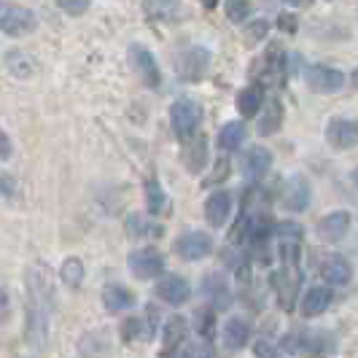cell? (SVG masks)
<instances>
[{
    "label": "cell",
    "mask_w": 358,
    "mask_h": 358,
    "mask_svg": "<svg viewBox=\"0 0 358 358\" xmlns=\"http://www.w3.org/2000/svg\"><path fill=\"white\" fill-rule=\"evenodd\" d=\"M280 253H283V269L272 275V286L278 291L280 307H283V310H291V307H294V296H296L299 283H302V275H299V251H296V245L283 243V245H280Z\"/></svg>",
    "instance_id": "6da1fadb"
},
{
    "label": "cell",
    "mask_w": 358,
    "mask_h": 358,
    "mask_svg": "<svg viewBox=\"0 0 358 358\" xmlns=\"http://www.w3.org/2000/svg\"><path fill=\"white\" fill-rule=\"evenodd\" d=\"M170 122L180 141H192L202 124V106L192 97H180L170 108Z\"/></svg>",
    "instance_id": "7a4b0ae2"
},
{
    "label": "cell",
    "mask_w": 358,
    "mask_h": 358,
    "mask_svg": "<svg viewBox=\"0 0 358 358\" xmlns=\"http://www.w3.org/2000/svg\"><path fill=\"white\" fill-rule=\"evenodd\" d=\"M38 27V17L19 6V3H8V0H0V30L6 36H27Z\"/></svg>",
    "instance_id": "3957f363"
},
{
    "label": "cell",
    "mask_w": 358,
    "mask_h": 358,
    "mask_svg": "<svg viewBox=\"0 0 358 358\" xmlns=\"http://www.w3.org/2000/svg\"><path fill=\"white\" fill-rule=\"evenodd\" d=\"M129 65H132L135 76H138V78L143 81L148 90H159V84H162L159 65H157L154 54L148 52L145 46H141V43L129 46Z\"/></svg>",
    "instance_id": "277c9868"
},
{
    "label": "cell",
    "mask_w": 358,
    "mask_h": 358,
    "mask_svg": "<svg viewBox=\"0 0 358 358\" xmlns=\"http://www.w3.org/2000/svg\"><path fill=\"white\" fill-rule=\"evenodd\" d=\"M307 87L318 94H334L345 87V73L334 71V68H326V65H310L305 73Z\"/></svg>",
    "instance_id": "5b68a950"
},
{
    "label": "cell",
    "mask_w": 358,
    "mask_h": 358,
    "mask_svg": "<svg viewBox=\"0 0 358 358\" xmlns=\"http://www.w3.org/2000/svg\"><path fill=\"white\" fill-rule=\"evenodd\" d=\"M127 267L132 269L135 278L148 280V278H157L164 269V256L157 248H141V251H132L127 259Z\"/></svg>",
    "instance_id": "8992f818"
},
{
    "label": "cell",
    "mask_w": 358,
    "mask_h": 358,
    "mask_svg": "<svg viewBox=\"0 0 358 358\" xmlns=\"http://www.w3.org/2000/svg\"><path fill=\"white\" fill-rule=\"evenodd\" d=\"M213 251V240L208 232H186L176 240V253L183 262H199Z\"/></svg>",
    "instance_id": "52a82bcc"
},
{
    "label": "cell",
    "mask_w": 358,
    "mask_h": 358,
    "mask_svg": "<svg viewBox=\"0 0 358 358\" xmlns=\"http://www.w3.org/2000/svg\"><path fill=\"white\" fill-rule=\"evenodd\" d=\"M208 62H210V54L194 46V49L183 52L176 59V73H178L183 81H199L205 76V71H208Z\"/></svg>",
    "instance_id": "ba28073f"
},
{
    "label": "cell",
    "mask_w": 358,
    "mask_h": 358,
    "mask_svg": "<svg viewBox=\"0 0 358 358\" xmlns=\"http://www.w3.org/2000/svg\"><path fill=\"white\" fill-rule=\"evenodd\" d=\"M326 141L331 148H353L358 143V122L353 119H331L326 127Z\"/></svg>",
    "instance_id": "9c48e42d"
},
{
    "label": "cell",
    "mask_w": 358,
    "mask_h": 358,
    "mask_svg": "<svg viewBox=\"0 0 358 358\" xmlns=\"http://www.w3.org/2000/svg\"><path fill=\"white\" fill-rule=\"evenodd\" d=\"M315 229H318V237L323 243H340V240H345V234L350 232V213L334 210V213L323 215Z\"/></svg>",
    "instance_id": "30bf717a"
},
{
    "label": "cell",
    "mask_w": 358,
    "mask_h": 358,
    "mask_svg": "<svg viewBox=\"0 0 358 358\" xmlns=\"http://www.w3.org/2000/svg\"><path fill=\"white\" fill-rule=\"evenodd\" d=\"M157 296H159L162 302H167V305H183L192 296V286L180 275H164L157 283Z\"/></svg>",
    "instance_id": "8fae6325"
},
{
    "label": "cell",
    "mask_w": 358,
    "mask_h": 358,
    "mask_svg": "<svg viewBox=\"0 0 358 358\" xmlns=\"http://www.w3.org/2000/svg\"><path fill=\"white\" fill-rule=\"evenodd\" d=\"M186 331H189L186 318L183 315H170L164 323V331H162V356L178 353V348L186 342Z\"/></svg>",
    "instance_id": "7c38bea8"
},
{
    "label": "cell",
    "mask_w": 358,
    "mask_h": 358,
    "mask_svg": "<svg viewBox=\"0 0 358 358\" xmlns=\"http://www.w3.org/2000/svg\"><path fill=\"white\" fill-rule=\"evenodd\" d=\"M202 294H205V296L213 302V307H218V310H227V307L232 305L229 283H227V278L218 275V272L205 275V280H202Z\"/></svg>",
    "instance_id": "4fadbf2b"
},
{
    "label": "cell",
    "mask_w": 358,
    "mask_h": 358,
    "mask_svg": "<svg viewBox=\"0 0 358 358\" xmlns=\"http://www.w3.org/2000/svg\"><path fill=\"white\" fill-rule=\"evenodd\" d=\"M272 167V154L262 145H253L248 148V154L243 157V173L251 180H259L267 176V170Z\"/></svg>",
    "instance_id": "5bb4252c"
},
{
    "label": "cell",
    "mask_w": 358,
    "mask_h": 358,
    "mask_svg": "<svg viewBox=\"0 0 358 358\" xmlns=\"http://www.w3.org/2000/svg\"><path fill=\"white\" fill-rule=\"evenodd\" d=\"M321 275L329 283H334V286H345V283L350 280L353 269H350V262H348L345 256L331 253V256H326L321 262Z\"/></svg>",
    "instance_id": "9a60e30c"
},
{
    "label": "cell",
    "mask_w": 358,
    "mask_h": 358,
    "mask_svg": "<svg viewBox=\"0 0 358 358\" xmlns=\"http://www.w3.org/2000/svg\"><path fill=\"white\" fill-rule=\"evenodd\" d=\"M283 202H286L288 210H307L310 205V186H307L305 176H294L286 183V192H283Z\"/></svg>",
    "instance_id": "2e32d148"
},
{
    "label": "cell",
    "mask_w": 358,
    "mask_h": 358,
    "mask_svg": "<svg viewBox=\"0 0 358 358\" xmlns=\"http://www.w3.org/2000/svg\"><path fill=\"white\" fill-rule=\"evenodd\" d=\"M229 213H232V197L227 192H215V194L208 197V202H205V218H208L210 227H224Z\"/></svg>",
    "instance_id": "e0dca14e"
},
{
    "label": "cell",
    "mask_w": 358,
    "mask_h": 358,
    "mask_svg": "<svg viewBox=\"0 0 358 358\" xmlns=\"http://www.w3.org/2000/svg\"><path fill=\"white\" fill-rule=\"evenodd\" d=\"M124 229H127V237H129V240H154V237H162V234H164V229H162L159 224L148 221V218L141 213L127 215Z\"/></svg>",
    "instance_id": "ac0fdd59"
},
{
    "label": "cell",
    "mask_w": 358,
    "mask_h": 358,
    "mask_svg": "<svg viewBox=\"0 0 358 358\" xmlns=\"http://www.w3.org/2000/svg\"><path fill=\"white\" fill-rule=\"evenodd\" d=\"M251 340V323L245 318H229L224 323V345L229 350H240Z\"/></svg>",
    "instance_id": "d6986e66"
},
{
    "label": "cell",
    "mask_w": 358,
    "mask_h": 358,
    "mask_svg": "<svg viewBox=\"0 0 358 358\" xmlns=\"http://www.w3.org/2000/svg\"><path fill=\"white\" fill-rule=\"evenodd\" d=\"M331 305V291L329 288H310L305 296H302V315L305 318H315V315H321L326 307Z\"/></svg>",
    "instance_id": "ffe728a7"
},
{
    "label": "cell",
    "mask_w": 358,
    "mask_h": 358,
    "mask_svg": "<svg viewBox=\"0 0 358 358\" xmlns=\"http://www.w3.org/2000/svg\"><path fill=\"white\" fill-rule=\"evenodd\" d=\"M264 103V90H262V84H251L248 90H243L237 94V110L243 113V116H256L259 113V108Z\"/></svg>",
    "instance_id": "44dd1931"
},
{
    "label": "cell",
    "mask_w": 358,
    "mask_h": 358,
    "mask_svg": "<svg viewBox=\"0 0 358 358\" xmlns=\"http://www.w3.org/2000/svg\"><path fill=\"white\" fill-rule=\"evenodd\" d=\"M183 162L189 167V173H199L208 162V141L205 138H194L192 143L186 141V148H183Z\"/></svg>",
    "instance_id": "7402d4cb"
},
{
    "label": "cell",
    "mask_w": 358,
    "mask_h": 358,
    "mask_svg": "<svg viewBox=\"0 0 358 358\" xmlns=\"http://www.w3.org/2000/svg\"><path fill=\"white\" fill-rule=\"evenodd\" d=\"M103 305L110 313H119V310H127V307L135 305V296L124 286H106L103 288Z\"/></svg>",
    "instance_id": "603a6c76"
},
{
    "label": "cell",
    "mask_w": 358,
    "mask_h": 358,
    "mask_svg": "<svg viewBox=\"0 0 358 358\" xmlns=\"http://www.w3.org/2000/svg\"><path fill=\"white\" fill-rule=\"evenodd\" d=\"M145 205H148V213L151 215H159L170 210V199L164 194L159 180H148L145 183Z\"/></svg>",
    "instance_id": "cb8c5ba5"
},
{
    "label": "cell",
    "mask_w": 358,
    "mask_h": 358,
    "mask_svg": "<svg viewBox=\"0 0 358 358\" xmlns=\"http://www.w3.org/2000/svg\"><path fill=\"white\" fill-rule=\"evenodd\" d=\"M143 11L151 19H176L180 11V0H143Z\"/></svg>",
    "instance_id": "d4e9b609"
},
{
    "label": "cell",
    "mask_w": 358,
    "mask_h": 358,
    "mask_svg": "<svg viewBox=\"0 0 358 358\" xmlns=\"http://www.w3.org/2000/svg\"><path fill=\"white\" fill-rule=\"evenodd\" d=\"M243 141H245V124H240V122H229V124L221 127V132H218V145L224 151L240 148Z\"/></svg>",
    "instance_id": "484cf974"
},
{
    "label": "cell",
    "mask_w": 358,
    "mask_h": 358,
    "mask_svg": "<svg viewBox=\"0 0 358 358\" xmlns=\"http://www.w3.org/2000/svg\"><path fill=\"white\" fill-rule=\"evenodd\" d=\"M280 124H283V106H280V100H269L267 110L259 122V132L262 135H275L280 129Z\"/></svg>",
    "instance_id": "4316f807"
},
{
    "label": "cell",
    "mask_w": 358,
    "mask_h": 358,
    "mask_svg": "<svg viewBox=\"0 0 358 358\" xmlns=\"http://www.w3.org/2000/svg\"><path fill=\"white\" fill-rule=\"evenodd\" d=\"M262 65L267 71V78H283L286 76V54L283 49L275 43L264 57H262Z\"/></svg>",
    "instance_id": "83f0119b"
},
{
    "label": "cell",
    "mask_w": 358,
    "mask_h": 358,
    "mask_svg": "<svg viewBox=\"0 0 358 358\" xmlns=\"http://www.w3.org/2000/svg\"><path fill=\"white\" fill-rule=\"evenodd\" d=\"M6 62H8L11 73L19 76V78H27V76H33V73H36V62H33V57H30V54H24V52H8Z\"/></svg>",
    "instance_id": "f1b7e54d"
},
{
    "label": "cell",
    "mask_w": 358,
    "mask_h": 358,
    "mask_svg": "<svg viewBox=\"0 0 358 358\" xmlns=\"http://www.w3.org/2000/svg\"><path fill=\"white\" fill-rule=\"evenodd\" d=\"M154 331H151V326H143V318H138V315H132V318H127L122 323V340L124 342H135V340H145V337H151Z\"/></svg>",
    "instance_id": "f546056e"
},
{
    "label": "cell",
    "mask_w": 358,
    "mask_h": 358,
    "mask_svg": "<svg viewBox=\"0 0 358 358\" xmlns=\"http://www.w3.org/2000/svg\"><path fill=\"white\" fill-rule=\"evenodd\" d=\"M59 275H62V280L68 283V286H81V280H84V264H81V259H68L65 264H62V269H59Z\"/></svg>",
    "instance_id": "4dcf8cb0"
},
{
    "label": "cell",
    "mask_w": 358,
    "mask_h": 358,
    "mask_svg": "<svg viewBox=\"0 0 358 358\" xmlns=\"http://www.w3.org/2000/svg\"><path fill=\"white\" fill-rule=\"evenodd\" d=\"M213 331H215L213 310H197V334L202 340H213Z\"/></svg>",
    "instance_id": "1f68e13d"
},
{
    "label": "cell",
    "mask_w": 358,
    "mask_h": 358,
    "mask_svg": "<svg viewBox=\"0 0 358 358\" xmlns=\"http://www.w3.org/2000/svg\"><path fill=\"white\" fill-rule=\"evenodd\" d=\"M227 17L232 22H243V19L251 14V0H227Z\"/></svg>",
    "instance_id": "d6a6232c"
},
{
    "label": "cell",
    "mask_w": 358,
    "mask_h": 358,
    "mask_svg": "<svg viewBox=\"0 0 358 358\" xmlns=\"http://www.w3.org/2000/svg\"><path fill=\"white\" fill-rule=\"evenodd\" d=\"M267 30H269V24L264 22V19L251 22V24H248V30H245V46H256L262 38H267Z\"/></svg>",
    "instance_id": "836d02e7"
},
{
    "label": "cell",
    "mask_w": 358,
    "mask_h": 358,
    "mask_svg": "<svg viewBox=\"0 0 358 358\" xmlns=\"http://www.w3.org/2000/svg\"><path fill=\"white\" fill-rule=\"evenodd\" d=\"M57 6H59L65 14H71V17H81V14H87L90 0H57Z\"/></svg>",
    "instance_id": "e575fe53"
},
{
    "label": "cell",
    "mask_w": 358,
    "mask_h": 358,
    "mask_svg": "<svg viewBox=\"0 0 358 358\" xmlns=\"http://www.w3.org/2000/svg\"><path fill=\"white\" fill-rule=\"evenodd\" d=\"M224 178H229V159H218L215 162V170L210 178H205V186H215L221 183Z\"/></svg>",
    "instance_id": "d590c367"
},
{
    "label": "cell",
    "mask_w": 358,
    "mask_h": 358,
    "mask_svg": "<svg viewBox=\"0 0 358 358\" xmlns=\"http://www.w3.org/2000/svg\"><path fill=\"white\" fill-rule=\"evenodd\" d=\"M278 27H280L283 33H288V36H294V33L299 30V22H296L294 14H280V17H278Z\"/></svg>",
    "instance_id": "8d00e7d4"
},
{
    "label": "cell",
    "mask_w": 358,
    "mask_h": 358,
    "mask_svg": "<svg viewBox=\"0 0 358 358\" xmlns=\"http://www.w3.org/2000/svg\"><path fill=\"white\" fill-rule=\"evenodd\" d=\"M278 234H280V237H294V240H299V234H302V227H299V224H280V227H278Z\"/></svg>",
    "instance_id": "74e56055"
},
{
    "label": "cell",
    "mask_w": 358,
    "mask_h": 358,
    "mask_svg": "<svg viewBox=\"0 0 358 358\" xmlns=\"http://www.w3.org/2000/svg\"><path fill=\"white\" fill-rule=\"evenodd\" d=\"M180 356H213V350L208 345H194V348H183Z\"/></svg>",
    "instance_id": "f35d334b"
},
{
    "label": "cell",
    "mask_w": 358,
    "mask_h": 358,
    "mask_svg": "<svg viewBox=\"0 0 358 358\" xmlns=\"http://www.w3.org/2000/svg\"><path fill=\"white\" fill-rule=\"evenodd\" d=\"M11 157V141H8V135L0 129V159H8Z\"/></svg>",
    "instance_id": "ab89813d"
},
{
    "label": "cell",
    "mask_w": 358,
    "mask_h": 358,
    "mask_svg": "<svg viewBox=\"0 0 358 358\" xmlns=\"http://www.w3.org/2000/svg\"><path fill=\"white\" fill-rule=\"evenodd\" d=\"M256 356H275V350H272L269 345H264V342H259V345H256Z\"/></svg>",
    "instance_id": "60d3db41"
},
{
    "label": "cell",
    "mask_w": 358,
    "mask_h": 358,
    "mask_svg": "<svg viewBox=\"0 0 358 358\" xmlns=\"http://www.w3.org/2000/svg\"><path fill=\"white\" fill-rule=\"evenodd\" d=\"M8 310V291L6 288H0V315Z\"/></svg>",
    "instance_id": "b9f144b4"
},
{
    "label": "cell",
    "mask_w": 358,
    "mask_h": 358,
    "mask_svg": "<svg viewBox=\"0 0 358 358\" xmlns=\"http://www.w3.org/2000/svg\"><path fill=\"white\" fill-rule=\"evenodd\" d=\"M283 3H288V6H310L313 0H283Z\"/></svg>",
    "instance_id": "7bdbcfd3"
},
{
    "label": "cell",
    "mask_w": 358,
    "mask_h": 358,
    "mask_svg": "<svg viewBox=\"0 0 358 358\" xmlns=\"http://www.w3.org/2000/svg\"><path fill=\"white\" fill-rule=\"evenodd\" d=\"M350 78H353L350 84H353V87H358V68H356V71H353V76H350Z\"/></svg>",
    "instance_id": "ee69618b"
},
{
    "label": "cell",
    "mask_w": 358,
    "mask_h": 358,
    "mask_svg": "<svg viewBox=\"0 0 358 358\" xmlns=\"http://www.w3.org/2000/svg\"><path fill=\"white\" fill-rule=\"evenodd\" d=\"M205 3H208V6H215V0H205Z\"/></svg>",
    "instance_id": "f6af8a7d"
},
{
    "label": "cell",
    "mask_w": 358,
    "mask_h": 358,
    "mask_svg": "<svg viewBox=\"0 0 358 358\" xmlns=\"http://www.w3.org/2000/svg\"><path fill=\"white\" fill-rule=\"evenodd\" d=\"M353 180H356V183H358V170H356V173H353Z\"/></svg>",
    "instance_id": "bcb514c9"
}]
</instances>
